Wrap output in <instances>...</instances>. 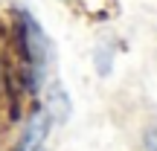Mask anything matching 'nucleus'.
I'll return each mask as SVG.
<instances>
[{
	"label": "nucleus",
	"mask_w": 157,
	"mask_h": 151,
	"mask_svg": "<svg viewBox=\"0 0 157 151\" xmlns=\"http://www.w3.org/2000/svg\"><path fill=\"white\" fill-rule=\"evenodd\" d=\"M47 131H50V119H47L44 111H35V116L29 119L26 131H23L21 137V145H17V151H38L41 142H44Z\"/></svg>",
	"instance_id": "obj_2"
},
{
	"label": "nucleus",
	"mask_w": 157,
	"mask_h": 151,
	"mask_svg": "<svg viewBox=\"0 0 157 151\" xmlns=\"http://www.w3.org/2000/svg\"><path fill=\"white\" fill-rule=\"evenodd\" d=\"M21 44H23V52L29 55V61L35 64V70H44V61H47V38H44V32H41V26L32 21L29 15H23V32H21Z\"/></svg>",
	"instance_id": "obj_1"
}]
</instances>
